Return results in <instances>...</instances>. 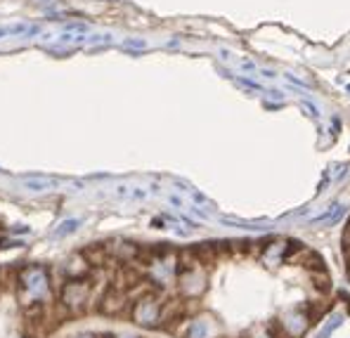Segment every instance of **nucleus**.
<instances>
[{"label":"nucleus","instance_id":"obj_15","mask_svg":"<svg viewBox=\"0 0 350 338\" xmlns=\"http://www.w3.org/2000/svg\"><path fill=\"white\" fill-rule=\"evenodd\" d=\"M303 107L308 109V111H310V114H313L315 118H317V116H319V114H317V107H315V104H310V102H303Z\"/></svg>","mask_w":350,"mask_h":338},{"label":"nucleus","instance_id":"obj_13","mask_svg":"<svg viewBox=\"0 0 350 338\" xmlns=\"http://www.w3.org/2000/svg\"><path fill=\"white\" fill-rule=\"evenodd\" d=\"M67 29H69V31H78V34H85V31H88L85 24H69Z\"/></svg>","mask_w":350,"mask_h":338},{"label":"nucleus","instance_id":"obj_16","mask_svg":"<svg viewBox=\"0 0 350 338\" xmlns=\"http://www.w3.org/2000/svg\"><path fill=\"white\" fill-rule=\"evenodd\" d=\"M76 338H92V336H76Z\"/></svg>","mask_w":350,"mask_h":338},{"label":"nucleus","instance_id":"obj_12","mask_svg":"<svg viewBox=\"0 0 350 338\" xmlns=\"http://www.w3.org/2000/svg\"><path fill=\"white\" fill-rule=\"evenodd\" d=\"M78 225H81V220H76V218H69V220L59 222V227L55 230V237H67V234H74V232L78 230Z\"/></svg>","mask_w":350,"mask_h":338},{"label":"nucleus","instance_id":"obj_10","mask_svg":"<svg viewBox=\"0 0 350 338\" xmlns=\"http://www.w3.org/2000/svg\"><path fill=\"white\" fill-rule=\"evenodd\" d=\"M341 215H343V206H338V203H336V206H333V211H327L324 215L315 218V222H317V225H329V222H332V225H333V222H336Z\"/></svg>","mask_w":350,"mask_h":338},{"label":"nucleus","instance_id":"obj_6","mask_svg":"<svg viewBox=\"0 0 350 338\" xmlns=\"http://www.w3.org/2000/svg\"><path fill=\"white\" fill-rule=\"evenodd\" d=\"M284 326H286V331H289L291 336H300V334L305 331V326H308V320H305L303 315H294V317H286Z\"/></svg>","mask_w":350,"mask_h":338},{"label":"nucleus","instance_id":"obj_9","mask_svg":"<svg viewBox=\"0 0 350 338\" xmlns=\"http://www.w3.org/2000/svg\"><path fill=\"white\" fill-rule=\"evenodd\" d=\"M206 336H208V321L203 320L192 321V326L187 331V338H206Z\"/></svg>","mask_w":350,"mask_h":338},{"label":"nucleus","instance_id":"obj_11","mask_svg":"<svg viewBox=\"0 0 350 338\" xmlns=\"http://www.w3.org/2000/svg\"><path fill=\"white\" fill-rule=\"evenodd\" d=\"M31 26L26 24H12V26H0V38L5 36H26Z\"/></svg>","mask_w":350,"mask_h":338},{"label":"nucleus","instance_id":"obj_2","mask_svg":"<svg viewBox=\"0 0 350 338\" xmlns=\"http://www.w3.org/2000/svg\"><path fill=\"white\" fill-rule=\"evenodd\" d=\"M85 293H88V286L81 284V282H69V284L64 286V291H62V301L64 305H81V303L85 301Z\"/></svg>","mask_w":350,"mask_h":338},{"label":"nucleus","instance_id":"obj_8","mask_svg":"<svg viewBox=\"0 0 350 338\" xmlns=\"http://www.w3.org/2000/svg\"><path fill=\"white\" fill-rule=\"evenodd\" d=\"M104 253H107V251H104V246H100V244H97V246H90V249L83 251V258H85L88 263H92V265H100V263L104 260Z\"/></svg>","mask_w":350,"mask_h":338},{"label":"nucleus","instance_id":"obj_3","mask_svg":"<svg viewBox=\"0 0 350 338\" xmlns=\"http://www.w3.org/2000/svg\"><path fill=\"white\" fill-rule=\"evenodd\" d=\"M156 305L151 298H145V301L137 303V307H135V320L140 321V324H145V326H151L154 321H156Z\"/></svg>","mask_w":350,"mask_h":338},{"label":"nucleus","instance_id":"obj_17","mask_svg":"<svg viewBox=\"0 0 350 338\" xmlns=\"http://www.w3.org/2000/svg\"><path fill=\"white\" fill-rule=\"evenodd\" d=\"M348 92H350V85H348Z\"/></svg>","mask_w":350,"mask_h":338},{"label":"nucleus","instance_id":"obj_4","mask_svg":"<svg viewBox=\"0 0 350 338\" xmlns=\"http://www.w3.org/2000/svg\"><path fill=\"white\" fill-rule=\"evenodd\" d=\"M21 282L24 286L29 288V291H40L43 286H45V272L43 270H38V267H31V270H26L24 272V277H21Z\"/></svg>","mask_w":350,"mask_h":338},{"label":"nucleus","instance_id":"obj_1","mask_svg":"<svg viewBox=\"0 0 350 338\" xmlns=\"http://www.w3.org/2000/svg\"><path fill=\"white\" fill-rule=\"evenodd\" d=\"M123 305H126V296H123L118 288H111V291H107V296L102 298L100 312H104V315H116V312L123 310Z\"/></svg>","mask_w":350,"mask_h":338},{"label":"nucleus","instance_id":"obj_5","mask_svg":"<svg viewBox=\"0 0 350 338\" xmlns=\"http://www.w3.org/2000/svg\"><path fill=\"white\" fill-rule=\"evenodd\" d=\"M341 324H343V315H338V312H333L332 317L327 320V324L319 329V334H317V338H329L332 334H336L338 329H341Z\"/></svg>","mask_w":350,"mask_h":338},{"label":"nucleus","instance_id":"obj_14","mask_svg":"<svg viewBox=\"0 0 350 338\" xmlns=\"http://www.w3.org/2000/svg\"><path fill=\"white\" fill-rule=\"evenodd\" d=\"M123 45H126V48H140V50H142L147 43H145V40H126Z\"/></svg>","mask_w":350,"mask_h":338},{"label":"nucleus","instance_id":"obj_7","mask_svg":"<svg viewBox=\"0 0 350 338\" xmlns=\"http://www.w3.org/2000/svg\"><path fill=\"white\" fill-rule=\"evenodd\" d=\"M55 185L52 178H26L24 180V187L31 189V192H43V189H50Z\"/></svg>","mask_w":350,"mask_h":338}]
</instances>
